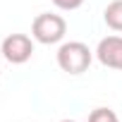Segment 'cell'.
I'll return each instance as SVG.
<instances>
[{"label": "cell", "instance_id": "6da1fadb", "mask_svg": "<svg viewBox=\"0 0 122 122\" xmlns=\"http://www.w3.org/2000/svg\"><path fill=\"white\" fill-rule=\"evenodd\" d=\"M93 53L81 41H67L57 48V67L67 74H81L89 70Z\"/></svg>", "mask_w": 122, "mask_h": 122}, {"label": "cell", "instance_id": "7a4b0ae2", "mask_svg": "<svg viewBox=\"0 0 122 122\" xmlns=\"http://www.w3.org/2000/svg\"><path fill=\"white\" fill-rule=\"evenodd\" d=\"M67 34V22L60 15H50V12H41L34 24H31V36L34 41L43 43V46H55L65 38Z\"/></svg>", "mask_w": 122, "mask_h": 122}, {"label": "cell", "instance_id": "3957f363", "mask_svg": "<svg viewBox=\"0 0 122 122\" xmlns=\"http://www.w3.org/2000/svg\"><path fill=\"white\" fill-rule=\"evenodd\" d=\"M0 53L10 65H24L34 55V41L26 34H10L0 43Z\"/></svg>", "mask_w": 122, "mask_h": 122}, {"label": "cell", "instance_id": "277c9868", "mask_svg": "<svg viewBox=\"0 0 122 122\" xmlns=\"http://www.w3.org/2000/svg\"><path fill=\"white\" fill-rule=\"evenodd\" d=\"M96 57H98L101 65L122 72V36H105V38H101L98 46H96Z\"/></svg>", "mask_w": 122, "mask_h": 122}, {"label": "cell", "instance_id": "5b68a950", "mask_svg": "<svg viewBox=\"0 0 122 122\" xmlns=\"http://www.w3.org/2000/svg\"><path fill=\"white\" fill-rule=\"evenodd\" d=\"M103 19L112 31H122V0H112L103 10Z\"/></svg>", "mask_w": 122, "mask_h": 122}, {"label": "cell", "instance_id": "8992f818", "mask_svg": "<svg viewBox=\"0 0 122 122\" xmlns=\"http://www.w3.org/2000/svg\"><path fill=\"white\" fill-rule=\"evenodd\" d=\"M89 122H120V117L110 108H96L89 112Z\"/></svg>", "mask_w": 122, "mask_h": 122}, {"label": "cell", "instance_id": "52a82bcc", "mask_svg": "<svg viewBox=\"0 0 122 122\" xmlns=\"http://www.w3.org/2000/svg\"><path fill=\"white\" fill-rule=\"evenodd\" d=\"M50 3H53L57 10H67V12H72V10H79V7L84 5V0H50Z\"/></svg>", "mask_w": 122, "mask_h": 122}, {"label": "cell", "instance_id": "ba28073f", "mask_svg": "<svg viewBox=\"0 0 122 122\" xmlns=\"http://www.w3.org/2000/svg\"><path fill=\"white\" fill-rule=\"evenodd\" d=\"M60 122H77V120H60Z\"/></svg>", "mask_w": 122, "mask_h": 122}]
</instances>
